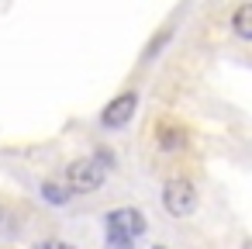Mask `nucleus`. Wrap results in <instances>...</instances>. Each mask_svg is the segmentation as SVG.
Listing matches in <instances>:
<instances>
[{
    "label": "nucleus",
    "mask_w": 252,
    "mask_h": 249,
    "mask_svg": "<svg viewBox=\"0 0 252 249\" xmlns=\"http://www.w3.org/2000/svg\"><path fill=\"white\" fill-rule=\"evenodd\" d=\"M104 221H107V249H131L135 239H142L149 228L138 208H114Z\"/></svg>",
    "instance_id": "nucleus-1"
},
{
    "label": "nucleus",
    "mask_w": 252,
    "mask_h": 249,
    "mask_svg": "<svg viewBox=\"0 0 252 249\" xmlns=\"http://www.w3.org/2000/svg\"><path fill=\"white\" fill-rule=\"evenodd\" d=\"M135 107H138V97H135L131 90H125V94H118V97H114V101L104 107L100 121H104L107 128H121V125H128V121H131Z\"/></svg>",
    "instance_id": "nucleus-4"
},
{
    "label": "nucleus",
    "mask_w": 252,
    "mask_h": 249,
    "mask_svg": "<svg viewBox=\"0 0 252 249\" xmlns=\"http://www.w3.org/2000/svg\"><path fill=\"white\" fill-rule=\"evenodd\" d=\"M35 249H73V246H69V242H56V239H52V242H38Z\"/></svg>",
    "instance_id": "nucleus-8"
},
{
    "label": "nucleus",
    "mask_w": 252,
    "mask_h": 249,
    "mask_svg": "<svg viewBox=\"0 0 252 249\" xmlns=\"http://www.w3.org/2000/svg\"><path fill=\"white\" fill-rule=\"evenodd\" d=\"M156 145L166 149V152L187 145V128H183L180 121H173V118H162V121L156 125Z\"/></svg>",
    "instance_id": "nucleus-5"
},
{
    "label": "nucleus",
    "mask_w": 252,
    "mask_h": 249,
    "mask_svg": "<svg viewBox=\"0 0 252 249\" xmlns=\"http://www.w3.org/2000/svg\"><path fill=\"white\" fill-rule=\"evenodd\" d=\"M104 183V163L100 159H73L66 166V187L73 194H90Z\"/></svg>",
    "instance_id": "nucleus-2"
},
{
    "label": "nucleus",
    "mask_w": 252,
    "mask_h": 249,
    "mask_svg": "<svg viewBox=\"0 0 252 249\" xmlns=\"http://www.w3.org/2000/svg\"><path fill=\"white\" fill-rule=\"evenodd\" d=\"M162 204H166V211H169L173 218L193 214V208H197V190H193V183L183 180V177L166 180V187H162Z\"/></svg>",
    "instance_id": "nucleus-3"
},
{
    "label": "nucleus",
    "mask_w": 252,
    "mask_h": 249,
    "mask_svg": "<svg viewBox=\"0 0 252 249\" xmlns=\"http://www.w3.org/2000/svg\"><path fill=\"white\" fill-rule=\"evenodd\" d=\"M42 197H45L49 204H66V201L73 197V190H69L66 183H59V180H42Z\"/></svg>",
    "instance_id": "nucleus-7"
},
{
    "label": "nucleus",
    "mask_w": 252,
    "mask_h": 249,
    "mask_svg": "<svg viewBox=\"0 0 252 249\" xmlns=\"http://www.w3.org/2000/svg\"><path fill=\"white\" fill-rule=\"evenodd\" d=\"M231 28H235V35H238V38L252 42V4L235 7V14H231Z\"/></svg>",
    "instance_id": "nucleus-6"
},
{
    "label": "nucleus",
    "mask_w": 252,
    "mask_h": 249,
    "mask_svg": "<svg viewBox=\"0 0 252 249\" xmlns=\"http://www.w3.org/2000/svg\"><path fill=\"white\" fill-rule=\"evenodd\" d=\"M152 249H162V246H152Z\"/></svg>",
    "instance_id": "nucleus-9"
}]
</instances>
